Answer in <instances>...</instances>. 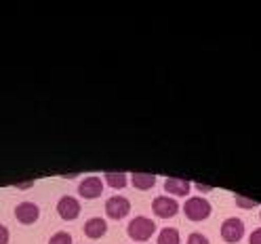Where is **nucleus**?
<instances>
[{"mask_svg": "<svg viewBox=\"0 0 261 244\" xmlns=\"http://www.w3.org/2000/svg\"><path fill=\"white\" fill-rule=\"evenodd\" d=\"M72 242L74 240L68 232H57V234H53L51 238H48V244H72Z\"/></svg>", "mask_w": 261, "mask_h": 244, "instance_id": "obj_14", "label": "nucleus"}, {"mask_svg": "<svg viewBox=\"0 0 261 244\" xmlns=\"http://www.w3.org/2000/svg\"><path fill=\"white\" fill-rule=\"evenodd\" d=\"M103 183H108L112 189H122V187L128 185V175H124V173H106Z\"/></svg>", "mask_w": 261, "mask_h": 244, "instance_id": "obj_13", "label": "nucleus"}, {"mask_svg": "<svg viewBox=\"0 0 261 244\" xmlns=\"http://www.w3.org/2000/svg\"><path fill=\"white\" fill-rule=\"evenodd\" d=\"M259 219H261V210H259Z\"/></svg>", "mask_w": 261, "mask_h": 244, "instance_id": "obj_21", "label": "nucleus"}, {"mask_svg": "<svg viewBox=\"0 0 261 244\" xmlns=\"http://www.w3.org/2000/svg\"><path fill=\"white\" fill-rule=\"evenodd\" d=\"M236 206L238 208H255L257 206V200H251V198H247V196H240V194H236Z\"/></svg>", "mask_w": 261, "mask_h": 244, "instance_id": "obj_15", "label": "nucleus"}, {"mask_svg": "<svg viewBox=\"0 0 261 244\" xmlns=\"http://www.w3.org/2000/svg\"><path fill=\"white\" fill-rule=\"evenodd\" d=\"M156 244H181V234L177 227H162L158 232Z\"/></svg>", "mask_w": 261, "mask_h": 244, "instance_id": "obj_12", "label": "nucleus"}, {"mask_svg": "<svg viewBox=\"0 0 261 244\" xmlns=\"http://www.w3.org/2000/svg\"><path fill=\"white\" fill-rule=\"evenodd\" d=\"M11 240V234H9V227L0 223V244H9Z\"/></svg>", "mask_w": 261, "mask_h": 244, "instance_id": "obj_17", "label": "nucleus"}, {"mask_svg": "<svg viewBox=\"0 0 261 244\" xmlns=\"http://www.w3.org/2000/svg\"><path fill=\"white\" fill-rule=\"evenodd\" d=\"M249 244H261V227H255L249 236Z\"/></svg>", "mask_w": 261, "mask_h": 244, "instance_id": "obj_18", "label": "nucleus"}, {"mask_svg": "<svg viewBox=\"0 0 261 244\" xmlns=\"http://www.w3.org/2000/svg\"><path fill=\"white\" fill-rule=\"evenodd\" d=\"M211 213H213V206H211V202L202 196L188 198L184 204V215L190 221H204V219H208Z\"/></svg>", "mask_w": 261, "mask_h": 244, "instance_id": "obj_2", "label": "nucleus"}, {"mask_svg": "<svg viewBox=\"0 0 261 244\" xmlns=\"http://www.w3.org/2000/svg\"><path fill=\"white\" fill-rule=\"evenodd\" d=\"M152 213L156 217H160V219H171V217H175L179 213V202L175 198L162 194V196H156L152 200Z\"/></svg>", "mask_w": 261, "mask_h": 244, "instance_id": "obj_4", "label": "nucleus"}, {"mask_svg": "<svg viewBox=\"0 0 261 244\" xmlns=\"http://www.w3.org/2000/svg\"><path fill=\"white\" fill-rule=\"evenodd\" d=\"M15 187H17V189H32V187H34V181H25V183H19Z\"/></svg>", "mask_w": 261, "mask_h": 244, "instance_id": "obj_19", "label": "nucleus"}, {"mask_svg": "<svg viewBox=\"0 0 261 244\" xmlns=\"http://www.w3.org/2000/svg\"><path fill=\"white\" fill-rule=\"evenodd\" d=\"M108 232V221L103 217H91L87 223H85V236L91 238V240H97V238H103Z\"/></svg>", "mask_w": 261, "mask_h": 244, "instance_id": "obj_10", "label": "nucleus"}, {"mask_svg": "<svg viewBox=\"0 0 261 244\" xmlns=\"http://www.w3.org/2000/svg\"><path fill=\"white\" fill-rule=\"evenodd\" d=\"M196 189H198V192H211L213 187H211V185H204V183H196Z\"/></svg>", "mask_w": 261, "mask_h": 244, "instance_id": "obj_20", "label": "nucleus"}, {"mask_svg": "<svg viewBox=\"0 0 261 244\" xmlns=\"http://www.w3.org/2000/svg\"><path fill=\"white\" fill-rule=\"evenodd\" d=\"M186 244H211V242H208V238H206L204 234H200V232H194V234H190V236H188Z\"/></svg>", "mask_w": 261, "mask_h": 244, "instance_id": "obj_16", "label": "nucleus"}, {"mask_svg": "<svg viewBox=\"0 0 261 244\" xmlns=\"http://www.w3.org/2000/svg\"><path fill=\"white\" fill-rule=\"evenodd\" d=\"M221 238H223V242H227V244H236V242H240L242 238H244V221L242 219H238V217H227L223 223H221Z\"/></svg>", "mask_w": 261, "mask_h": 244, "instance_id": "obj_3", "label": "nucleus"}, {"mask_svg": "<svg viewBox=\"0 0 261 244\" xmlns=\"http://www.w3.org/2000/svg\"><path fill=\"white\" fill-rule=\"evenodd\" d=\"M128 213H130V200L126 196H112V198H108V202H106V215L110 219L120 221Z\"/></svg>", "mask_w": 261, "mask_h": 244, "instance_id": "obj_7", "label": "nucleus"}, {"mask_svg": "<svg viewBox=\"0 0 261 244\" xmlns=\"http://www.w3.org/2000/svg\"><path fill=\"white\" fill-rule=\"evenodd\" d=\"M130 185L137 189H152L156 185V175H148V173H130Z\"/></svg>", "mask_w": 261, "mask_h": 244, "instance_id": "obj_11", "label": "nucleus"}, {"mask_svg": "<svg viewBox=\"0 0 261 244\" xmlns=\"http://www.w3.org/2000/svg\"><path fill=\"white\" fill-rule=\"evenodd\" d=\"M40 217V206L36 202L23 200L15 206V219H17L21 225H34Z\"/></svg>", "mask_w": 261, "mask_h": 244, "instance_id": "obj_6", "label": "nucleus"}, {"mask_svg": "<svg viewBox=\"0 0 261 244\" xmlns=\"http://www.w3.org/2000/svg\"><path fill=\"white\" fill-rule=\"evenodd\" d=\"M103 177H97V175H89L85 177L83 181L78 183V194L80 198H87V200H95L97 196H101L103 192Z\"/></svg>", "mask_w": 261, "mask_h": 244, "instance_id": "obj_5", "label": "nucleus"}, {"mask_svg": "<svg viewBox=\"0 0 261 244\" xmlns=\"http://www.w3.org/2000/svg\"><path fill=\"white\" fill-rule=\"evenodd\" d=\"M80 210H83V206H80V200L74 198V196H61L57 200V215L63 219V221H74Z\"/></svg>", "mask_w": 261, "mask_h": 244, "instance_id": "obj_8", "label": "nucleus"}, {"mask_svg": "<svg viewBox=\"0 0 261 244\" xmlns=\"http://www.w3.org/2000/svg\"><path fill=\"white\" fill-rule=\"evenodd\" d=\"M165 192L169 196L186 198L192 192V181L190 179H181V177H169V179H165Z\"/></svg>", "mask_w": 261, "mask_h": 244, "instance_id": "obj_9", "label": "nucleus"}, {"mask_svg": "<svg viewBox=\"0 0 261 244\" xmlns=\"http://www.w3.org/2000/svg\"><path fill=\"white\" fill-rule=\"evenodd\" d=\"M126 234L135 242H148L156 234V223L150 217H133L126 225Z\"/></svg>", "mask_w": 261, "mask_h": 244, "instance_id": "obj_1", "label": "nucleus"}]
</instances>
